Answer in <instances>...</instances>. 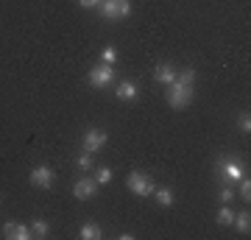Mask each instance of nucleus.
I'll list each match as a JSON object with an SVG mask.
<instances>
[{"instance_id":"20e7f679","label":"nucleus","mask_w":251,"mask_h":240,"mask_svg":"<svg viewBox=\"0 0 251 240\" xmlns=\"http://www.w3.org/2000/svg\"><path fill=\"white\" fill-rule=\"evenodd\" d=\"M115 81V67L112 64H103L100 62L98 67H90V84L95 89H103V87H109Z\"/></svg>"},{"instance_id":"6e6552de","label":"nucleus","mask_w":251,"mask_h":240,"mask_svg":"<svg viewBox=\"0 0 251 240\" xmlns=\"http://www.w3.org/2000/svg\"><path fill=\"white\" fill-rule=\"evenodd\" d=\"M98 182L90 176H84V179H75V185H73V196L75 198H92V196H98Z\"/></svg>"},{"instance_id":"2eb2a0df","label":"nucleus","mask_w":251,"mask_h":240,"mask_svg":"<svg viewBox=\"0 0 251 240\" xmlns=\"http://www.w3.org/2000/svg\"><path fill=\"white\" fill-rule=\"evenodd\" d=\"M234 226H237V232H243V235H249V229H251V215H249V210L246 213H240V215H234Z\"/></svg>"},{"instance_id":"f3484780","label":"nucleus","mask_w":251,"mask_h":240,"mask_svg":"<svg viewBox=\"0 0 251 240\" xmlns=\"http://www.w3.org/2000/svg\"><path fill=\"white\" fill-rule=\"evenodd\" d=\"M215 221L221 223V226H232V221H234V213L232 210H229V207H221V210H218V215H215Z\"/></svg>"},{"instance_id":"4be33fe9","label":"nucleus","mask_w":251,"mask_h":240,"mask_svg":"<svg viewBox=\"0 0 251 240\" xmlns=\"http://www.w3.org/2000/svg\"><path fill=\"white\" fill-rule=\"evenodd\" d=\"M232 198H234V190L229 185H224L221 190H218V201H224V204H226V201H232Z\"/></svg>"},{"instance_id":"1a4fd4ad","label":"nucleus","mask_w":251,"mask_h":240,"mask_svg":"<svg viewBox=\"0 0 251 240\" xmlns=\"http://www.w3.org/2000/svg\"><path fill=\"white\" fill-rule=\"evenodd\" d=\"M3 238L6 240H28L31 238V226L20 221H6L3 223Z\"/></svg>"},{"instance_id":"f257e3e1","label":"nucleus","mask_w":251,"mask_h":240,"mask_svg":"<svg viewBox=\"0 0 251 240\" xmlns=\"http://www.w3.org/2000/svg\"><path fill=\"white\" fill-rule=\"evenodd\" d=\"M126 187H128L134 196H143V198H151V196H153V190H156L153 179L148 176V173H143V170H134V173H128V179H126Z\"/></svg>"},{"instance_id":"5701e85b","label":"nucleus","mask_w":251,"mask_h":240,"mask_svg":"<svg viewBox=\"0 0 251 240\" xmlns=\"http://www.w3.org/2000/svg\"><path fill=\"white\" fill-rule=\"evenodd\" d=\"M240 196L246 198V201L251 198V182L249 179H240Z\"/></svg>"},{"instance_id":"a211bd4d","label":"nucleus","mask_w":251,"mask_h":240,"mask_svg":"<svg viewBox=\"0 0 251 240\" xmlns=\"http://www.w3.org/2000/svg\"><path fill=\"white\" fill-rule=\"evenodd\" d=\"M75 165H78L81 170H90L92 168V154L90 151H81L78 157H75Z\"/></svg>"},{"instance_id":"39448f33","label":"nucleus","mask_w":251,"mask_h":240,"mask_svg":"<svg viewBox=\"0 0 251 240\" xmlns=\"http://www.w3.org/2000/svg\"><path fill=\"white\" fill-rule=\"evenodd\" d=\"M215 170H218V176L224 179V182H240L243 179V168H240L237 160H218Z\"/></svg>"},{"instance_id":"ddd939ff","label":"nucleus","mask_w":251,"mask_h":240,"mask_svg":"<svg viewBox=\"0 0 251 240\" xmlns=\"http://www.w3.org/2000/svg\"><path fill=\"white\" fill-rule=\"evenodd\" d=\"M151 198H156V204H159V207H173V201H176L171 187H156Z\"/></svg>"},{"instance_id":"dca6fc26","label":"nucleus","mask_w":251,"mask_h":240,"mask_svg":"<svg viewBox=\"0 0 251 240\" xmlns=\"http://www.w3.org/2000/svg\"><path fill=\"white\" fill-rule=\"evenodd\" d=\"M176 81L184 84V87H193V84H196V70H193V67H184L181 73H176Z\"/></svg>"},{"instance_id":"412c9836","label":"nucleus","mask_w":251,"mask_h":240,"mask_svg":"<svg viewBox=\"0 0 251 240\" xmlns=\"http://www.w3.org/2000/svg\"><path fill=\"white\" fill-rule=\"evenodd\" d=\"M100 59H103V64H112V67H115L117 51H115V48H103V51H100Z\"/></svg>"},{"instance_id":"9d476101","label":"nucleus","mask_w":251,"mask_h":240,"mask_svg":"<svg viewBox=\"0 0 251 240\" xmlns=\"http://www.w3.org/2000/svg\"><path fill=\"white\" fill-rule=\"evenodd\" d=\"M176 64H171V62H162V64H156V70H153V79L159 81L162 87H171L173 81H176Z\"/></svg>"},{"instance_id":"0eeeda50","label":"nucleus","mask_w":251,"mask_h":240,"mask_svg":"<svg viewBox=\"0 0 251 240\" xmlns=\"http://www.w3.org/2000/svg\"><path fill=\"white\" fill-rule=\"evenodd\" d=\"M103 145H106V132L103 129H87L84 132V151L98 154Z\"/></svg>"},{"instance_id":"4468645a","label":"nucleus","mask_w":251,"mask_h":240,"mask_svg":"<svg viewBox=\"0 0 251 240\" xmlns=\"http://www.w3.org/2000/svg\"><path fill=\"white\" fill-rule=\"evenodd\" d=\"M50 235V223L45 218H34L31 221V238H48Z\"/></svg>"},{"instance_id":"b1692460","label":"nucleus","mask_w":251,"mask_h":240,"mask_svg":"<svg viewBox=\"0 0 251 240\" xmlns=\"http://www.w3.org/2000/svg\"><path fill=\"white\" fill-rule=\"evenodd\" d=\"M78 6H81V9H98L100 0H78Z\"/></svg>"},{"instance_id":"7ed1b4c3","label":"nucleus","mask_w":251,"mask_h":240,"mask_svg":"<svg viewBox=\"0 0 251 240\" xmlns=\"http://www.w3.org/2000/svg\"><path fill=\"white\" fill-rule=\"evenodd\" d=\"M193 101V87H184L179 81H173L171 87H168V104L173 109H184Z\"/></svg>"},{"instance_id":"f03ea898","label":"nucleus","mask_w":251,"mask_h":240,"mask_svg":"<svg viewBox=\"0 0 251 240\" xmlns=\"http://www.w3.org/2000/svg\"><path fill=\"white\" fill-rule=\"evenodd\" d=\"M98 11L103 20H123V17H128L131 3L128 0H100Z\"/></svg>"},{"instance_id":"9b49d317","label":"nucleus","mask_w":251,"mask_h":240,"mask_svg":"<svg viewBox=\"0 0 251 240\" xmlns=\"http://www.w3.org/2000/svg\"><path fill=\"white\" fill-rule=\"evenodd\" d=\"M115 95L120 101H137V98H140V87H137V84H131V81H120V84H117V89H115Z\"/></svg>"},{"instance_id":"f8f14e48","label":"nucleus","mask_w":251,"mask_h":240,"mask_svg":"<svg viewBox=\"0 0 251 240\" xmlns=\"http://www.w3.org/2000/svg\"><path fill=\"white\" fill-rule=\"evenodd\" d=\"M78 238H81V240H100V238H103V229H100L95 221H87L84 226H81Z\"/></svg>"},{"instance_id":"423d86ee","label":"nucleus","mask_w":251,"mask_h":240,"mask_svg":"<svg viewBox=\"0 0 251 240\" xmlns=\"http://www.w3.org/2000/svg\"><path fill=\"white\" fill-rule=\"evenodd\" d=\"M28 182H31L34 187H39V190H48V187H53V168H50V165H36V168L31 170Z\"/></svg>"},{"instance_id":"aec40b11","label":"nucleus","mask_w":251,"mask_h":240,"mask_svg":"<svg viewBox=\"0 0 251 240\" xmlns=\"http://www.w3.org/2000/svg\"><path fill=\"white\" fill-rule=\"evenodd\" d=\"M237 129H240L243 134L251 132V117H249V112H240V115H237Z\"/></svg>"},{"instance_id":"6ab92c4d","label":"nucleus","mask_w":251,"mask_h":240,"mask_svg":"<svg viewBox=\"0 0 251 240\" xmlns=\"http://www.w3.org/2000/svg\"><path fill=\"white\" fill-rule=\"evenodd\" d=\"M95 182H98V185L112 182V168H106V165H103V168H98V170H95Z\"/></svg>"}]
</instances>
